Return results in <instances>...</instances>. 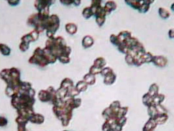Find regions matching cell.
Masks as SVG:
<instances>
[{
    "label": "cell",
    "instance_id": "obj_9",
    "mask_svg": "<svg viewBox=\"0 0 174 131\" xmlns=\"http://www.w3.org/2000/svg\"><path fill=\"white\" fill-rule=\"evenodd\" d=\"M117 7V5L115 1H108L106 2L105 6L104 7L106 15L110 14L112 11L115 10Z\"/></svg>",
    "mask_w": 174,
    "mask_h": 131
},
{
    "label": "cell",
    "instance_id": "obj_34",
    "mask_svg": "<svg viewBox=\"0 0 174 131\" xmlns=\"http://www.w3.org/2000/svg\"><path fill=\"white\" fill-rule=\"evenodd\" d=\"M171 8L174 11V2L172 5H171Z\"/></svg>",
    "mask_w": 174,
    "mask_h": 131
},
{
    "label": "cell",
    "instance_id": "obj_1",
    "mask_svg": "<svg viewBox=\"0 0 174 131\" xmlns=\"http://www.w3.org/2000/svg\"><path fill=\"white\" fill-rule=\"evenodd\" d=\"M52 55L55 57L61 62L66 64L70 61L69 56L71 52L70 46H67L62 37L59 36L49 38L46 42L44 48Z\"/></svg>",
    "mask_w": 174,
    "mask_h": 131
},
{
    "label": "cell",
    "instance_id": "obj_8",
    "mask_svg": "<svg viewBox=\"0 0 174 131\" xmlns=\"http://www.w3.org/2000/svg\"><path fill=\"white\" fill-rule=\"evenodd\" d=\"M157 124L152 118H150L144 126L143 131H153L156 126Z\"/></svg>",
    "mask_w": 174,
    "mask_h": 131
},
{
    "label": "cell",
    "instance_id": "obj_31",
    "mask_svg": "<svg viewBox=\"0 0 174 131\" xmlns=\"http://www.w3.org/2000/svg\"><path fill=\"white\" fill-rule=\"evenodd\" d=\"M7 1L10 5L16 6L19 3L20 1H17V0L14 1L13 0V1Z\"/></svg>",
    "mask_w": 174,
    "mask_h": 131
},
{
    "label": "cell",
    "instance_id": "obj_11",
    "mask_svg": "<svg viewBox=\"0 0 174 131\" xmlns=\"http://www.w3.org/2000/svg\"><path fill=\"white\" fill-rule=\"evenodd\" d=\"M117 36L119 41L122 43L131 38L132 34L130 32L128 31H122L119 33Z\"/></svg>",
    "mask_w": 174,
    "mask_h": 131
},
{
    "label": "cell",
    "instance_id": "obj_13",
    "mask_svg": "<svg viewBox=\"0 0 174 131\" xmlns=\"http://www.w3.org/2000/svg\"><path fill=\"white\" fill-rule=\"evenodd\" d=\"M83 79L84 81L88 85H93L96 82L95 76L89 73L84 76Z\"/></svg>",
    "mask_w": 174,
    "mask_h": 131
},
{
    "label": "cell",
    "instance_id": "obj_16",
    "mask_svg": "<svg viewBox=\"0 0 174 131\" xmlns=\"http://www.w3.org/2000/svg\"><path fill=\"white\" fill-rule=\"evenodd\" d=\"M126 3L129 6L135 9L138 10L140 9L142 4L143 1H126Z\"/></svg>",
    "mask_w": 174,
    "mask_h": 131
},
{
    "label": "cell",
    "instance_id": "obj_19",
    "mask_svg": "<svg viewBox=\"0 0 174 131\" xmlns=\"http://www.w3.org/2000/svg\"><path fill=\"white\" fill-rule=\"evenodd\" d=\"M88 87V85L84 81L79 82L76 86L77 89L79 92L85 91Z\"/></svg>",
    "mask_w": 174,
    "mask_h": 131
},
{
    "label": "cell",
    "instance_id": "obj_20",
    "mask_svg": "<svg viewBox=\"0 0 174 131\" xmlns=\"http://www.w3.org/2000/svg\"><path fill=\"white\" fill-rule=\"evenodd\" d=\"M0 49H1V52L2 55L4 56H8L10 55L11 49L6 44L1 43Z\"/></svg>",
    "mask_w": 174,
    "mask_h": 131
},
{
    "label": "cell",
    "instance_id": "obj_24",
    "mask_svg": "<svg viewBox=\"0 0 174 131\" xmlns=\"http://www.w3.org/2000/svg\"><path fill=\"white\" fill-rule=\"evenodd\" d=\"M128 108L127 107H121L119 110L118 115V118H121L125 117L127 113Z\"/></svg>",
    "mask_w": 174,
    "mask_h": 131
},
{
    "label": "cell",
    "instance_id": "obj_4",
    "mask_svg": "<svg viewBox=\"0 0 174 131\" xmlns=\"http://www.w3.org/2000/svg\"><path fill=\"white\" fill-rule=\"evenodd\" d=\"M39 33L35 29L25 34L21 38V42L19 44L20 50L23 52L27 51L29 48V43L38 39Z\"/></svg>",
    "mask_w": 174,
    "mask_h": 131
},
{
    "label": "cell",
    "instance_id": "obj_32",
    "mask_svg": "<svg viewBox=\"0 0 174 131\" xmlns=\"http://www.w3.org/2000/svg\"><path fill=\"white\" fill-rule=\"evenodd\" d=\"M168 35L170 38H174V28L170 29L168 32Z\"/></svg>",
    "mask_w": 174,
    "mask_h": 131
},
{
    "label": "cell",
    "instance_id": "obj_15",
    "mask_svg": "<svg viewBox=\"0 0 174 131\" xmlns=\"http://www.w3.org/2000/svg\"><path fill=\"white\" fill-rule=\"evenodd\" d=\"M65 29L68 33L73 34L76 33L77 31V26L76 24L73 23H69L66 24Z\"/></svg>",
    "mask_w": 174,
    "mask_h": 131
},
{
    "label": "cell",
    "instance_id": "obj_3",
    "mask_svg": "<svg viewBox=\"0 0 174 131\" xmlns=\"http://www.w3.org/2000/svg\"><path fill=\"white\" fill-rule=\"evenodd\" d=\"M57 58L49 52L45 48L38 47L34 50L33 55L29 60L31 64L45 66L50 63L55 62Z\"/></svg>",
    "mask_w": 174,
    "mask_h": 131
},
{
    "label": "cell",
    "instance_id": "obj_29",
    "mask_svg": "<svg viewBox=\"0 0 174 131\" xmlns=\"http://www.w3.org/2000/svg\"><path fill=\"white\" fill-rule=\"evenodd\" d=\"M103 131H111L110 124L107 121H106L103 125Z\"/></svg>",
    "mask_w": 174,
    "mask_h": 131
},
{
    "label": "cell",
    "instance_id": "obj_18",
    "mask_svg": "<svg viewBox=\"0 0 174 131\" xmlns=\"http://www.w3.org/2000/svg\"><path fill=\"white\" fill-rule=\"evenodd\" d=\"M106 64V62L105 59L103 57H99L94 60L93 65L98 68L103 69Z\"/></svg>",
    "mask_w": 174,
    "mask_h": 131
},
{
    "label": "cell",
    "instance_id": "obj_12",
    "mask_svg": "<svg viewBox=\"0 0 174 131\" xmlns=\"http://www.w3.org/2000/svg\"><path fill=\"white\" fill-rule=\"evenodd\" d=\"M157 124H162L164 123L168 119V116L166 114L163 113L161 115H156L153 118Z\"/></svg>",
    "mask_w": 174,
    "mask_h": 131
},
{
    "label": "cell",
    "instance_id": "obj_28",
    "mask_svg": "<svg viewBox=\"0 0 174 131\" xmlns=\"http://www.w3.org/2000/svg\"><path fill=\"white\" fill-rule=\"evenodd\" d=\"M106 21V17H96V21L99 27L102 26Z\"/></svg>",
    "mask_w": 174,
    "mask_h": 131
},
{
    "label": "cell",
    "instance_id": "obj_22",
    "mask_svg": "<svg viewBox=\"0 0 174 131\" xmlns=\"http://www.w3.org/2000/svg\"><path fill=\"white\" fill-rule=\"evenodd\" d=\"M110 40L112 44L115 46H118L121 43V42L119 41L117 36H116L114 34H111Z\"/></svg>",
    "mask_w": 174,
    "mask_h": 131
},
{
    "label": "cell",
    "instance_id": "obj_33",
    "mask_svg": "<svg viewBox=\"0 0 174 131\" xmlns=\"http://www.w3.org/2000/svg\"><path fill=\"white\" fill-rule=\"evenodd\" d=\"M80 1H74V4L76 6L79 5L81 4Z\"/></svg>",
    "mask_w": 174,
    "mask_h": 131
},
{
    "label": "cell",
    "instance_id": "obj_25",
    "mask_svg": "<svg viewBox=\"0 0 174 131\" xmlns=\"http://www.w3.org/2000/svg\"><path fill=\"white\" fill-rule=\"evenodd\" d=\"M125 60L126 63L129 65H134V57L130 54H126Z\"/></svg>",
    "mask_w": 174,
    "mask_h": 131
},
{
    "label": "cell",
    "instance_id": "obj_14",
    "mask_svg": "<svg viewBox=\"0 0 174 131\" xmlns=\"http://www.w3.org/2000/svg\"><path fill=\"white\" fill-rule=\"evenodd\" d=\"M154 1H143L142 4L140 9L138 10L139 12L141 13H145L147 12L150 8V4L152 3Z\"/></svg>",
    "mask_w": 174,
    "mask_h": 131
},
{
    "label": "cell",
    "instance_id": "obj_21",
    "mask_svg": "<svg viewBox=\"0 0 174 131\" xmlns=\"http://www.w3.org/2000/svg\"><path fill=\"white\" fill-rule=\"evenodd\" d=\"M158 13L161 18L163 19H167L170 16V12L166 9L162 7L159 8Z\"/></svg>",
    "mask_w": 174,
    "mask_h": 131
},
{
    "label": "cell",
    "instance_id": "obj_26",
    "mask_svg": "<svg viewBox=\"0 0 174 131\" xmlns=\"http://www.w3.org/2000/svg\"><path fill=\"white\" fill-rule=\"evenodd\" d=\"M101 1L98 0H94L91 1V7L93 9L94 12L95 9L98 7L101 6Z\"/></svg>",
    "mask_w": 174,
    "mask_h": 131
},
{
    "label": "cell",
    "instance_id": "obj_30",
    "mask_svg": "<svg viewBox=\"0 0 174 131\" xmlns=\"http://www.w3.org/2000/svg\"><path fill=\"white\" fill-rule=\"evenodd\" d=\"M59 1L61 2L62 4H64L70 5L72 4H74V1H71V0H61V1Z\"/></svg>",
    "mask_w": 174,
    "mask_h": 131
},
{
    "label": "cell",
    "instance_id": "obj_6",
    "mask_svg": "<svg viewBox=\"0 0 174 131\" xmlns=\"http://www.w3.org/2000/svg\"><path fill=\"white\" fill-rule=\"evenodd\" d=\"M152 62L156 66L160 67H164L166 65L168 61L164 56L156 55L153 56Z\"/></svg>",
    "mask_w": 174,
    "mask_h": 131
},
{
    "label": "cell",
    "instance_id": "obj_2",
    "mask_svg": "<svg viewBox=\"0 0 174 131\" xmlns=\"http://www.w3.org/2000/svg\"><path fill=\"white\" fill-rule=\"evenodd\" d=\"M27 23L33 27L34 29L40 33L45 29L48 31L51 28L54 24L53 18L52 15H46L38 12L31 14L27 19Z\"/></svg>",
    "mask_w": 174,
    "mask_h": 131
},
{
    "label": "cell",
    "instance_id": "obj_23",
    "mask_svg": "<svg viewBox=\"0 0 174 131\" xmlns=\"http://www.w3.org/2000/svg\"><path fill=\"white\" fill-rule=\"evenodd\" d=\"M103 69H101L94 65L92 66L89 69V73L94 75L100 73Z\"/></svg>",
    "mask_w": 174,
    "mask_h": 131
},
{
    "label": "cell",
    "instance_id": "obj_10",
    "mask_svg": "<svg viewBox=\"0 0 174 131\" xmlns=\"http://www.w3.org/2000/svg\"><path fill=\"white\" fill-rule=\"evenodd\" d=\"M116 79V76L113 72L104 77V83L106 85H111L115 82Z\"/></svg>",
    "mask_w": 174,
    "mask_h": 131
},
{
    "label": "cell",
    "instance_id": "obj_17",
    "mask_svg": "<svg viewBox=\"0 0 174 131\" xmlns=\"http://www.w3.org/2000/svg\"><path fill=\"white\" fill-rule=\"evenodd\" d=\"M82 14L84 18L88 19L94 15V12L91 7H88L83 9Z\"/></svg>",
    "mask_w": 174,
    "mask_h": 131
},
{
    "label": "cell",
    "instance_id": "obj_27",
    "mask_svg": "<svg viewBox=\"0 0 174 131\" xmlns=\"http://www.w3.org/2000/svg\"><path fill=\"white\" fill-rule=\"evenodd\" d=\"M113 71L112 69L110 67H107L104 68L102 69L101 71L100 74L102 76L105 77L108 74L112 72H113Z\"/></svg>",
    "mask_w": 174,
    "mask_h": 131
},
{
    "label": "cell",
    "instance_id": "obj_5",
    "mask_svg": "<svg viewBox=\"0 0 174 131\" xmlns=\"http://www.w3.org/2000/svg\"><path fill=\"white\" fill-rule=\"evenodd\" d=\"M53 0H36L34 2V6L39 13L49 15V7L55 2Z\"/></svg>",
    "mask_w": 174,
    "mask_h": 131
},
{
    "label": "cell",
    "instance_id": "obj_7",
    "mask_svg": "<svg viewBox=\"0 0 174 131\" xmlns=\"http://www.w3.org/2000/svg\"><path fill=\"white\" fill-rule=\"evenodd\" d=\"M82 45L84 48L87 49L91 47L93 45L94 40L93 38L90 35L84 36L82 40Z\"/></svg>",
    "mask_w": 174,
    "mask_h": 131
}]
</instances>
